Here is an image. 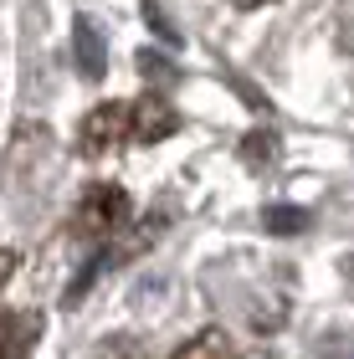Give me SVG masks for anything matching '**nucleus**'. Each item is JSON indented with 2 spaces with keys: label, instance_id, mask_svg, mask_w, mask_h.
<instances>
[{
  "label": "nucleus",
  "instance_id": "obj_1",
  "mask_svg": "<svg viewBox=\"0 0 354 359\" xmlns=\"http://www.w3.org/2000/svg\"><path fill=\"white\" fill-rule=\"evenodd\" d=\"M123 221H128V195L118 185H108V180L103 185H88L77 210H72V231L83 241H108Z\"/></svg>",
  "mask_w": 354,
  "mask_h": 359
},
{
  "label": "nucleus",
  "instance_id": "obj_2",
  "mask_svg": "<svg viewBox=\"0 0 354 359\" xmlns=\"http://www.w3.org/2000/svg\"><path fill=\"white\" fill-rule=\"evenodd\" d=\"M118 144H128V103L93 108L83 118V128H77V149H83L88 159H98V154H114Z\"/></svg>",
  "mask_w": 354,
  "mask_h": 359
},
{
  "label": "nucleus",
  "instance_id": "obj_3",
  "mask_svg": "<svg viewBox=\"0 0 354 359\" xmlns=\"http://www.w3.org/2000/svg\"><path fill=\"white\" fill-rule=\"evenodd\" d=\"M180 128V113L170 108V97L144 93L139 103H128V144H159Z\"/></svg>",
  "mask_w": 354,
  "mask_h": 359
},
{
  "label": "nucleus",
  "instance_id": "obj_4",
  "mask_svg": "<svg viewBox=\"0 0 354 359\" xmlns=\"http://www.w3.org/2000/svg\"><path fill=\"white\" fill-rule=\"evenodd\" d=\"M175 359H241V354H236L226 329H200V334H190L185 344L175 349Z\"/></svg>",
  "mask_w": 354,
  "mask_h": 359
},
{
  "label": "nucleus",
  "instance_id": "obj_5",
  "mask_svg": "<svg viewBox=\"0 0 354 359\" xmlns=\"http://www.w3.org/2000/svg\"><path fill=\"white\" fill-rule=\"evenodd\" d=\"M31 339H36V318L0 313V359H31Z\"/></svg>",
  "mask_w": 354,
  "mask_h": 359
},
{
  "label": "nucleus",
  "instance_id": "obj_6",
  "mask_svg": "<svg viewBox=\"0 0 354 359\" xmlns=\"http://www.w3.org/2000/svg\"><path fill=\"white\" fill-rule=\"evenodd\" d=\"M262 226L272 236H298L303 226H308V210H298V205H267L262 210Z\"/></svg>",
  "mask_w": 354,
  "mask_h": 359
},
{
  "label": "nucleus",
  "instance_id": "obj_7",
  "mask_svg": "<svg viewBox=\"0 0 354 359\" xmlns=\"http://www.w3.org/2000/svg\"><path fill=\"white\" fill-rule=\"evenodd\" d=\"M241 154H247V165H272V159H278V139L272 134H247Z\"/></svg>",
  "mask_w": 354,
  "mask_h": 359
},
{
  "label": "nucleus",
  "instance_id": "obj_8",
  "mask_svg": "<svg viewBox=\"0 0 354 359\" xmlns=\"http://www.w3.org/2000/svg\"><path fill=\"white\" fill-rule=\"evenodd\" d=\"M11 272H15V252H11V247H0V287L11 283Z\"/></svg>",
  "mask_w": 354,
  "mask_h": 359
},
{
  "label": "nucleus",
  "instance_id": "obj_9",
  "mask_svg": "<svg viewBox=\"0 0 354 359\" xmlns=\"http://www.w3.org/2000/svg\"><path fill=\"white\" fill-rule=\"evenodd\" d=\"M236 11H257V6H272V0H231Z\"/></svg>",
  "mask_w": 354,
  "mask_h": 359
}]
</instances>
